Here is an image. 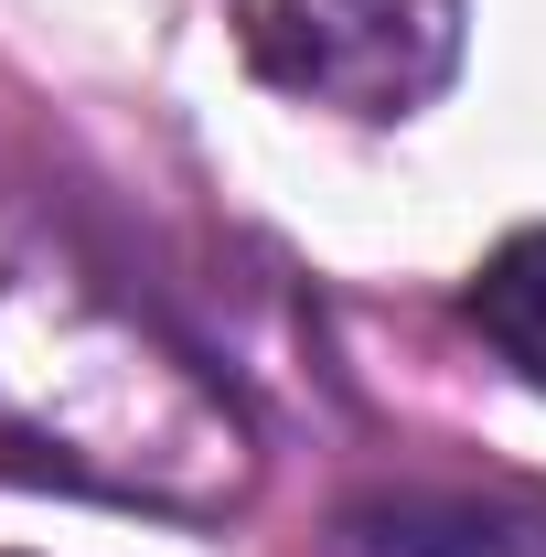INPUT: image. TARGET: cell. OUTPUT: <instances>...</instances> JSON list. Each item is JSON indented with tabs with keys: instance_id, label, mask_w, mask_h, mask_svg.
<instances>
[{
	"instance_id": "6da1fadb",
	"label": "cell",
	"mask_w": 546,
	"mask_h": 557,
	"mask_svg": "<svg viewBox=\"0 0 546 557\" xmlns=\"http://www.w3.org/2000/svg\"><path fill=\"white\" fill-rule=\"evenodd\" d=\"M0 472L172 525H225L258 493L247 408L22 194H0Z\"/></svg>"
},
{
	"instance_id": "7a4b0ae2",
	"label": "cell",
	"mask_w": 546,
	"mask_h": 557,
	"mask_svg": "<svg viewBox=\"0 0 546 557\" xmlns=\"http://www.w3.org/2000/svg\"><path fill=\"white\" fill-rule=\"evenodd\" d=\"M472 44V0H247V65L300 108L418 119Z\"/></svg>"
},
{
	"instance_id": "3957f363",
	"label": "cell",
	"mask_w": 546,
	"mask_h": 557,
	"mask_svg": "<svg viewBox=\"0 0 546 557\" xmlns=\"http://www.w3.org/2000/svg\"><path fill=\"white\" fill-rule=\"evenodd\" d=\"M343 557H546V493H472L408 483L343 504Z\"/></svg>"
},
{
	"instance_id": "277c9868",
	"label": "cell",
	"mask_w": 546,
	"mask_h": 557,
	"mask_svg": "<svg viewBox=\"0 0 546 557\" xmlns=\"http://www.w3.org/2000/svg\"><path fill=\"white\" fill-rule=\"evenodd\" d=\"M461 311H472L482 344H493V354H504V364L546 397V225H514V236L482 258Z\"/></svg>"
}]
</instances>
